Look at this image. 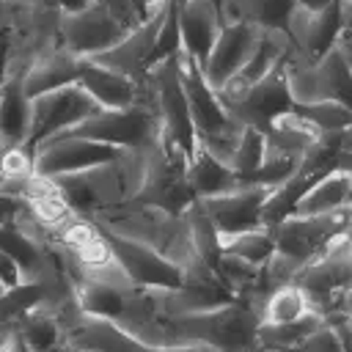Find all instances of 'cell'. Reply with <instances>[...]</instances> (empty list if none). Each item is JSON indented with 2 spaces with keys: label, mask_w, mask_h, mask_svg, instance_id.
Masks as SVG:
<instances>
[{
  "label": "cell",
  "mask_w": 352,
  "mask_h": 352,
  "mask_svg": "<svg viewBox=\"0 0 352 352\" xmlns=\"http://www.w3.org/2000/svg\"><path fill=\"white\" fill-rule=\"evenodd\" d=\"M143 165H146V148H126L113 162L50 179L55 182L60 198L72 206V212L91 217L96 212H107L132 201L143 179Z\"/></svg>",
  "instance_id": "6da1fadb"
},
{
  "label": "cell",
  "mask_w": 352,
  "mask_h": 352,
  "mask_svg": "<svg viewBox=\"0 0 352 352\" xmlns=\"http://www.w3.org/2000/svg\"><path fill=\"white\" fill-rule=\"evenodd\" d=\"M88 220H94L99 228L126 236L132 242H140L151 250H157L162 258L176 264L179 270H187L198 261L190 226L184 214H170L154 206H138V204H121L107 212H96Z\"/></svg>",
  "instance_id": "7a4b0ae2"
},
{
  "label": "cell",
  "mask_w": 352,
  "mask_h": 352,
  "mask_svg": "<svg viewBox=\"0 0 352 352\" xmlns=\"http://www.w3.org/2000/svg\"><path fill=\"white\" fill-rule=\"evenodd\" d=\"M349 41H352V33H349V28H344L336 36V44L324 55H319L316 60H305L294 50L283 58V80H286L292 104L336 99V102H344L352 107Z\"/></svg>",
  "instance_id": "3957f363"
},
{
  "label": "cell",
  "mask_w": 352,
  "mask_h": 352,
  "mask_svg": "<svg viewBox=\"0 0 352 352\" xmlns=\"http://www.w3.org/2000/svg\"><path fill=\"white\" fill-rule=\"evenodd\" d=\"M182 344H209L220 352H253L258 314L245 300H231L217 308L168 316Z\"/></svg>",
  "instance_id": "277c9868"
},
{
  "label": "cell",
  "mask_w": 352,
  "mask_h": 352,
  "mask_svg": "<svg viewBox=\"0 0 352 352\" xmlns=\"http://www.w3.org/2000/svg\"><path fill=\"white\" fill-rule=\"evenodd\" d=\"M187 157L190 154L162 132L160 140L151 148H146L143 179L129 204L182 214L187 204L195 198L187 184Z\"/></svg>",
  "instance_id": "5b68a950"
},
{
  "label": "cell",
  "mask_w": 352,
  "mask_h": 352,
  "mask_svg": "<svg viewBox=\"0 0 352 352\" xmlns=\"http://www.w3.org/2000/svg\"><path fill=\"white\" fill-rule=\"evenodd\" d=\"M60 135L88 138V140L110 143L118 148H151L162 135V121H160L157 104L135 102L132 107H124V110H99Z\"/></svg>",
  "instance_id": "8992f818"
},
{
  "label": "cell",
  "mask_w": 352,
  "mask_h": 352,
  "mask_svg": "<svg viewBox=\"0 0 352 352\" xmlns=\"http://www.w3.org/2000/svg\"><path fill=\"white\" fill-rule=\"evenodd\" d=\"M102 107L80 88V82H69L52 91H44L30 99V135L25 148L33 151L41 140L72 129L74 124L85 121L88 116L99 113Z\"/></svg>",
  "instance_id": "52a82bcc"
},
{
  "label": "cell",
  "mask_w": 352,
  "mask_h": 352,
  "mask_svg": "<svg viewBox=\"0 0 352 352\" xmlns=\"http://www.w3.org/2000/svg\"><path fill=\"white\" fill-rule=\"evenodd\" d=\"M165 8H168V0H151L138 28L126 30L113 47L91 55L88 60L110 72H118L135 82L146 80L148 69L154 66V41H157V30L165 16Z\"/></svg>",
  "instance_id": "ba28073f"
},
{
  "label": "cell",
  "mask_w": 352,
  "mask_h": 352,
  "mask_svg": "<svg viewBox=\"0 0 352 352\" xmlns=\"http://www.w3.org/2000/svg\"><path fill=\"white\" fill-rule=\"evenodd\" d=\"M349 22H352V0H333L322 11H308L302 6H294L289 11L283 30L292 41V50L300 58L316 60L336 44V36L344 28H349Z\"/></svg>",
  "instance_id": "9c48e42d"
},
{
  "label": "cell",
  "mask_w": 352,
  "mask_h": 352,
  "mask_svg": "<svg viewBox=\"0 0 352 352\" xmlns=\"http://www.w3.org/2000/svg\"><path fill=\"white\" fill-rule=\"evenodd\" d=\"M126 148L88 140V138H74V135H55L41 140L33 148V173L38 176H63V173H77L88 170L104 162H113L124 154Z\"/></svg>",
  "instance_id": "30bf717a"
},
{
  "label": "cell",
  "mask_w": 352,
  "mask_h": 352,
  "mask_svg": "<svg viewBox=\"0 0 352 352\" xmlns=\"http://www.w3.org/2000/svg\"><path fill=\"white\" fill-rule=\"evenodd\" d=\"M349 217H352L349 206L330 212V214H311V217L289 214L278 220L275 226H270V236L278 253H286L305 264L324 248V242L333 234L349 228Z\"/></svg>",
  "instance_id": "8fae6325"
},
{
  "label": "cell",
  "mask_w": 352,
  "mask_h": 352,
  "mask_svg": "<svg viewBox=\"0 0 352 352\" xmlns=\"http://www.w3.org/2000/svg\"><path fill=\"white\" fill-rule=\"evenodd\" d=\"M148 77L154 82L157 113H160V121H162V132L190 154L192 146H195V132H192L187 99H184V91H182V80H179L176 52L157 60L148 69Z\"/></svg>",
  "instance_id": "7c38bea8"
},
{
  "label": "cell",
  "mask_w": 352,
  "mask_h": 352,
  "mask_svg": "<svg viewBox=\"0 0 352 352\" xmlns=\"http://www.w3.org/2000/svg\"><path fill=\"white\" fill-rule=\"evenodd\" d=\"M124 33L126 30L121 25H116L99 3H91L82 11L60 14L58 44L77 58H91V55L113 47Z\"/></svg>",
  "instance_id": "4fadbf2b"
},
{
  "label": "cell",
  "mask_w": 352,
  "mask_h": 352,
  "mask_svg": "<svg viewBox=\"0 0 352 352\" xmlns=\"http://www.w3.org/2000/svg\"><path fill=\"white\" fill-rule=\"evenodd\" d=\"M116 256V261L121 264V270L126 272V278L132 280L135 289H176L182 283V270L176 264H170L168 258H162L157 250L132 242L126 236L110 234L104 228H99Z\"/></svg>",
  "instance_id": "5bb4252c"
},
{
  "label": "cell",
  "mask_w": 352,
  "mask_h": 352,
  "mask_svg": "<svg viewBox=\"0 0 352 352\" xmlns=\"http://www.w3.org/2000/svg\"><path fill=\"white\" fill-rule=\"evenodd\" d=\"M176 66H179V80H182V91H184V99H187L195 140L234 126L236 121L226 113L217 94L206 85V80L201 74V66L190 55H184L182 50H176Z\"/></svg>",
  "instance_id": "9a60e30c"
},
{
  "label": "cell",
  "mask_w": 352,
  "mask_h": 352,
  "mask_svg": "<svg viewBox=\"0 0 352 352\" xmlns=\"http://www.w3.org/2000/svg\"><path fill=\"white\" fill-rule=\"evenodd\" d=\"M352 280V250H349V228L333 234L324 248L300 267L294 286L302 289V294H330L338 289H349Z\"/></svg>",
  "instance_id": "2e32d148"
},
{
  "label": "cell",
  "mask_w": 352,
  "mask_h": 352,
  "mask_svg": "<svg viewBox=\"0 0 352 352\" xmlns=\"http://www.w3.org/2000/svg\"><path fill=\"white\" fill-rule=\"evenodd\" d=\"M267 192H270V187L239 184L228 192L198 198V204L217 234H239V231H250V228H264L261 206H264Z\"/></svg>",
  "instance_id": "e0dca14e"
},
{
  "label": "cell",
  "mask_w": 352,
  "mask_h": 352,
  "mask_svg": "<svg viewBox=\"0 0 352 352\" xmlns=\"http://www.w3.org/2000/svg\"><path fill=\"white\" fill-rule=\"evenodd\" d=\"M258 33L261 28L248 25V22H228L220 28L209 55L201 63V74L212 91H217L228 77H234L242 69V63L256 47Z\"/></svg>",
  "instance_id": "ac0fdd59"
},
{
  "label": "cell",
  "mask_w": 352,
  "mask_h": 352,
  "mask_svg": "<svg viewBox=\"0 0 352 352\" xmlns=\"http://www.w3.org/2000/svg\"><path fill=\"white\" fill-rule=\"evenodd\" d=\"M289 107H292V99H289V88L283 80V60H280L261 80H256L239 102L228 104L226 113L242 126L264 129L278 113H283Z\"/></svg>",
  "instance_id": "d6986e66"
},
{
  "label": "cell",
  "mask_w": 352,
  "mask_h": 352,
  "mask_svg": "<svg viewBox=\"0 0 352 352\" xmlns=\"http://www.w3.org/2000/svg\"><path fill=\"white\" fill-rule=\"evenodd\" d=\"M220 11L214 0H182L179 3V50L198 66L209 55L220 33Z\"/></svg>",
  "instance_id": "ffe728a7"
},
{
  "label": "cell",
  "mask_w": 352,
  "mask_h": 352,
  "mask_svg": "<svg viewBox=\"0 0 352 352\" xmlns=\"http://www.w3.org/2000/svg\"><path fill=\"white\" fill-rule=\"evenodd\" d=\"M77 82L102 110L132 107L138 102V94H140V82H135V80H129L118 72H110L104 66H96L88 58H80Z\"/></svg>",
  "instance_id": "44dd1931"
},
{
  "label": "cell",
  "mask_w": 352,
  "mask_h": 352,
  "mask_svg": "<svg viewBox=\"0 0 352 352\" xmlns=\"http://www.w3.org/2000/svg\"><path fill=\"white\" fill-rule=\"evenodd\" d=\"M77 74H80V58L58 44V47L41 52L28 66V72L22 74V88H25L28 99H33V96H38L44 91L77 82Z\"/></svg>",
  "instance_id": "7402d4cb"
},
{
  "label": "cell",
  "mask_w": 352,
  "mask_h": 352,
  "mask_svg": "<svg viewBox=\"0 0 352 352\" xmlns=\"http://www.w3.org/2000/svg\"><path fill=\"white\" fill-rule=\"evenodd\" d=\"M352 201V170H327L297 198L292 214L311 217V214H330Z\"/></svg>",
  "instance_id": "603a6c76"
},
{
  "label": "cell",
  "mask_w": 352,
  "mask_h": 352,
  "mask_svg": "<svg viewBox=\"0 0 352 352\" xmlns=\"http://www.w3.org/2000/svg\"><path fill=\"white\" fill-rule=\"evenodd\" d=\"M30 135V99L22 88V74H0V140L25 146Z\"/></svg>",
  "instance_id": "cb8c5ba5"
},
{
  "label": "cell",
  "mask_w": 352,
  "mask_h": 352,
  "mask_svg": "<svg viewBox=\"0 0 352 352\" xmlns=\"http://www.w3.org/2000/svg\"><path fill=\"white\" fill-rule=\"evenodd\" d=\"M187 184L192 190L195 198H209V195H220V192H228L234 187H239V176L217 162L212 154H206L198 143L192 146L190 157H187Z\"/></svg>",
  "instance_id": "d4e9b609"
},
{
  "label": "cell",
  "mask_w": 352,
  "mask_h": 352,
  "mask_svg": "<svg viewBox=\"0 0 352 352\" xmlns=\"http://www.w3.org/2000/svg\"><path fill=\"white\" fill-rule=\"evenodd\" d=\"M220 11V22H248L256 28H286L289 11L297 6L294 0H214Z\"/></svg>",
  "instance_id": "484cf974"
},
{
  "label": "cell",
  "mask_w": 352,
  "mask_h": 352,
  "mask_svg": "<svg viewBox=\"0 0 352 352\" xmlns=\"http://www.w3.org/2000/svg\"><path fill=\"white\" fill-rule=\"evenodd\" d=\"M72 292H74V300L82 308V314L116 322L135 289H121V286H110L102 280H82Z\"/></svg>",
  "instance_id": "4316f807"
},
{
  "label": "cell",
  "mask_w": 352,
  "mask_h": 352,
  "mask_svg": "<svg viewBox=\"0 0 352 352\" xmlns=\"http://www.w3.org/2000/svg\"><path fill=\"white\" fill-rule=\"evenodd\" d=\"M311 182H316V179L297 170V173H292L286 182H280L278 187H272V190L267 192V198H264V206H261V226L270 228V226H275L278 220L289 217L292 209H294V204H297V198L311 187Z\"/></svg>",
  "instance_id": "83f0119b"
},
{
  "label": "cell",
  "mask_w": 352,
  "mask_h": 352,
  "mask_svg": "<svg viewBox=\"0 0 352 352\" xmlns=\"http://www.w3.org/2000/svg\"><path fill=\"white\" fill-rule=\"evenodd\" d=\"M322 324V316L314 311H305L302 316L280 324H258L256 346H275V349H294L308 333H314Z\"/></svg>",
  "instance_id": "f1b7e54d"
},
{
  "label": "cell",
  "mask_w": 352,
  "mask_h": 352,
  "mask_svg": "<svg viewBox=\"0 0 352 352\" xmlns=\"http://www.w3.org/2000/svg\"><path fill=\"white\" fill-rule=\"evenodd\" d=\"M305 311H308V300H305L302 289L294 286V283H286V286H278L267 294V300L261 305V314H258V324L292 322V319L302 316Z\"/></svg>",
  "instance_id": "f546056e"
},
{
  "label": "cell",
  "mask_w": 352,
  "mask_h": 352,
  "mask_svg": "<svg viewBox=\"0 0 352 352\" xmlns=\"http://www.w3.org/2000/svg\"><path fill=\"white\" fill-rule=\"evenodd\" d=\"M14 330L22 336L28 352H44V349H50V346H55V344L63 341L60 324H58L55 316L47 311V305H38L36 311H30Z\"/></svg>",
  "instance_id": "4dcf8cb0"
},
{
  "label": "cell",
  "mask_w": 352,
  "mask_h": 352,
  "mask_svg": "<svg viewBox=\"0 0 352 352\" xmlns=\"http://www.w3.org/2000/svg\"><path fill=\"white\" fill-rule=\"evenodd\" d=\"M217 245L223 253H234L245 261L253 264H264V258L275 250L270 228H250V231H239V234H217Z\"/></svg>",
  "instance_id": "1f68e13d"
},
{
  "label": "cell",
  "mask_w": 352,
  "mask_h": 352,
  "mask_svg": "<svg viewBox=\"0 0 352 352\" xmlns=\"http://www.w3.org/2000/svg\"><path fill=\"white\" fill-rule=\"evenodd\" d=\"M300 168V157L294 154H286V151H278L272 146L264 143V157H261V165L242 182V184H258V187H278L280 182H286L292 173H297Z\"/></svg>",
  "instance_id": "d6a6232c"
},
{
  "label": "cell",
  "mask_w": 352,
  "mask_h": 352,
  "mask_svg": "<svg viewBox=\"0 0 352 352\" xmlns=\"http://www.w3.org/2000/svg\"><path fill=\"white\" fill-rule=\"evenodd\" d=\"M182 214H184V220H187V226H190V236H192V245H195L198 258L206 261L209 267H214V261H217V256H220L217 231H214V226L209 223V217L204 214L198 198H192Z\"/></svg>",
  "instance_id": "836d02e7"
},
{
  "label": "cell",
  "mask_w": 352,
  "mask_h": 352,
  "mask_svg": "<svg viewBox=\"0 0 352 352\" xmlns=\"http://www.w3.org/2000/svg\"><path fill=\"white\" fill-rule=\"evenodd\" d=\"M302 118H308L319 132H333V129H349L352 126V110L344 102L336 99H322V102H308V104H292Z\"/></svg>",
  "instance_id": "e575fe53"
},
{
  "label": "cell",
  "mask_w": 352,
  "mask_h": 352,
  "mask_svg": "<svg viewBox=\"0 0 352 352\" xmlns=\"http://www.w3.org/2000/svg\"><path fill=\"white\" fill-rule=\"evenodd\" d=\"M261 157H264V135H261V129H256V126H242L228 168L239 176V182H245V179L261 165Z\"/></svg>",
  "instance_id": "d590c367"
},
{
  "label": "cell",
  "mask_w": 352,
  "mask_h": 352,
  "mask_svg": "<svg viewBox=\"0 0 352 352\" xmlns=\"http://www.w3.org/2000/svg\"><path fill=\"white\" fill-rule=\"evenodd\" d=\"M258 267H261V264L245 261V258H239V256H234V253H223V250H220V256H217V261H214V272H217L220 280L234 292L236 300L253 286V280H256V275H258Z\"/></svg>",
  "instance_id": "8d00e7d4"
},
{
  "label": "cell",
  "mask_w": 352,
  "mask_h": 352,
  "mask_svg": "<svg viewBox=\"0 0 352 352\" xmlns=\"http://www.w3.org/2000/svg\"><path fill=\"white\" fill-rule=\"evenodd\" d=\"M292 352H349L341 341H338V336L333 333V327H327V324H319L314 333H308Z\"/></svg>",
  "instance_id": "74e56055"
},
{
  "label": "cell",
  "mask_w": 352,
  "mask_h": 352,
  "mask_svg": "<svg viewBox=\"0 0 352 352\" xmlns=\"http://www.w3.org/2000/svg\"><path fill=\"white\" fill-rule=\"evenodd\" d=\"M107 14H110V19L116 22V25H121L124 30H132V28H138L140 22H143V14H140V8L135 6V0H96Z\"/></svg>",
  "instance_id": "f35d334b"
},
{
  "label": "cell",
  "mask_w": 352,
  "mask_h": 352,
  "mask_svg": "<svg viewBox=\"0 0 352 352\" xmlns=\"http://www.w3.org/2000/svg\"><path fill=\"white\" fill-rule=\"evenodd\" d=\"M25 280V272H22V267L8 256V253H3L0 250V289H11V286H19Z\"/></svg>",
  "instance_id": "ab89813d"
},
{
  "label": "cell",
  "mask_w": 352,
  "mask_h": 352,
  "mask_svg": "<svg viewBox=\"0 0 352 352\" xmlns=\"http://www.w3.org/2000/svg\"><path fill=\"white\" fill-rule=\"evenodd\" d=\"M19 206H22L19 198H11V195H3V192H0V226L11 223L14 214L19 212Z\"/></svg>",
  "instance_id": "60d3db41"
},
{
  "label": "cell",
  "mask_w": 352,
  "mask_h": 352,
  "mask_svg": "<svg viewBox=\"0 0 352 352\" xmlns=\"http://www.w3.org/2000/svg\"><path fill=\"white\" fill-rule=\"evenodd\" d=\"M0 352H28V346L16 330H6L0 338Z\"/></svg>",
  "instance_id": "b9f144b4"
},
{
  "label": "cell",
  "mask_w": 352,
  "mask_h": 352,
  "mask_svg": "<svg viewBox=\"0 0 352 352\" xmlns=\"http://www.w3.org/2000/svg\"><path fill=\"white\" fill-rule=\"evenodd\" d=\"M94 0H58V8H60V14H72V11H82V8H88Z\"/></svg>",
  "instance_id": "7bdbcfd3"
},
{
  "label": "cell",
  "mask_w": 352,
  "mask_h": 352,
  "mask_svg": "<svg viewBox=\"0 0 352 352\" xmlns=\"http://www.w3.org/2000/svg\"><path fill=\"white\" fill-rule=\"evenodd\" d=\"M297 6H302V8H308V11H322V8H327L333 0H294Z\"/></svg>",
  "instance_id": "ee69618b"
},
{
  "label": "cell",
  "mask_w": 352,
  "mask_h": 352,
  "mask_svg": "<svg viewBox=\"0 0 352 352\" xmlns=\"http://www.w3.org/2000/svg\"><path fill=\"white\" fill-rule=\"evenodd\" d=\"M36 8H58V0H28Z\"/></svg>",
  "instance_id": "f6af8a7d"
},
{
  "label": "cell",
  "mask_w": 352,
  "mask_h": 352,
  "mask_svg": "<svg viewBox=\"0 0 352 352\" xmlns=\"http://www.w3.org/2000/svg\"><path fill=\"white\" fill-rule=\"evenodd\" d=\"M192 352H220V349H217V346H209V344H195Z\"/></svg>",
  "instance_id": "bcb514c9"
},
{
  "label": "cell",
  "mask_w": 352,
  "mask_h": 352,
  "mask_svg": "<svg viewBox=\"0 0 352 352\" xmlns=\"http://www.w3.org/2000/svg\"><path fill=\"white\" fill-rule=\"evenodd\" d=\"M44 352H72V349H69V346L60 341V344H55V346H50V349H44Z\"/></svg>",
  "instance_id": "7dc6e473"
},
{
  "label": "cell",
  "mask_w": 352,
  "mask_h": 352,
  "mask_svg": "<svg viewBox=\"0 0 352 352\" xmlns=\"http://www.w3.org/2000/svg\"><path fill=\"white\" fill-rule=\"evenodd\" d=\"M253 352H292V349H275V346H256Z\"/></svg>",
  "instance_id": "c3c4849f"
},
{
  "label": "cell",
  "mask_w": 352,
  "mask_h": 352,
  "mask_svg": "<svg viewBox=\"0 0 352 352\" xmlns=\"http://www.w3.org/2000/svg\"><path fill=\"white\" fill-rule=\"evenodd\" d=\"M148 3H151V0H135V6L140 8V14H146V8H148Z\"/></svg>",
  "instance_id": "681fc988"
},
{
  "label": "cell",
  "mask_w": 352,
  "mask_h": 352,
  "mask_svg": "<svg viewBox=\"0 0 352 352\" xmlns=\"http://www.w3.org/2000/svg\"><path fill=\"white\" fill-rule=\"evenodd\" d=\"M6 151H8V143L0 140V165H3V154H6Z\"/></svg>",
  "instance_id": "f907efd6"
},
{
  "label": "cell",
  "mask_w": 352,
  "mask_h": 352,
  "mask_svg": "<svg viewBox=\"0 0 352 352\" xmlns=\"http://www.w3.org/2000/svg\"><path fill=\"white\" fill-rule=\"evenodd\" d=\"M72 352H91V349H72Z\"/></svg>",
  "instance_id": "816d5d0a"
},
{
  "label": "cell",
  "mask_w": 352,
  "mask_h": 352,
  "mask_svg": "<svg viewBox=\"0 0 352 352\" xmlns=\"http://www.w3.org/2000/svg\"><path fill=\"white\" fill-rule=\"evenodd\" d=\"M0 11H3V0H0Z\"/></svg>",
  "instance_id": "f5cc1de1"
},
{
  "label": "cell",
  "mask_w": 352,
  "mask_h": 352,
  "mask_svg": "<svg viewBox=\"0 0 352 352\" xmlns=\"http://www.w3.org/2000/svg\"><path fill=\"white\" fill-rule=\"evenodd\" d=\"M176 3H182V0H176Z\"/></svg>",
  "instance_id": "db71d44e"
},
{
  "label": "cell",
  "mask_w": 352,
  "mask_h": 352,
  "mask_svg": "<svg viewBox=\"0 0 352 352\" xmlns=\"http://www.w3.org/2000/svg\"><path fill=\"white\" fill-rule=\"evenodd\" d=\"M94 3H96V0H94Z\"/></svg>",
  "instance_id": "11a10c76"
},
{
  "label": "cell",
  "mask_w": 352,
  "mask_h": 352,
  "mask_svg": "<svg viewBox=\"0 0 352 352\" xmlns=\"http://www.w3.org/2000/svg\"><path fill=\"white\" fill-rule=\"evenodd\" d=\"M0 292H3V289H0Z\"/></svg>",
  "instance_id": "9f6ffc18"
}]
</instances>
